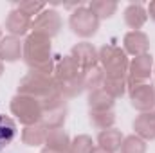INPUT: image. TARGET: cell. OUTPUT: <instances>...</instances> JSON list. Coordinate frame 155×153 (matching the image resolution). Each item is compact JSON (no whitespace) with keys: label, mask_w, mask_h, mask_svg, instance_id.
<instances>
[{"label":"cell","mask_w":155,"mask_h":153,"mask_svg":"<svg viewBox=\"0 0 155 153\" xmlns=\"http://www.w3.org/2000/svg\"><path fill=\"white\" fill-rule=\"evenodd\" d=\"M24 63L27 65L29 72H36L41 76L54 74V58H52V41L51 38L29 33L24 40Z\"/></svg>","instance_id":"6da1fadb"},{"label":"cell","mask_w":155,"mask_h":153,"mask_svg":"<svg viewBox=\"0 0 155 153\" xmlns=\"http://www.w3.org/2000/svg\"><path fill=\"white\" fill-rule=\"evenodd\" d=\"M56 92H60V90H58L54 76H41L36 72H27L18 81V86H16V94L29 96L38 101L47 99L49 96H52Z\"/></svg>","instance_id":"7a4b0ae2"},{"label":"cell","mask_w":155,"mask_h":153,"mask_svg":"<svg viewBox=\"0 0 155 153\" xmlns=\"http://www.w3.org/2000/svg\"><path fill=\"white\" fill-rule=\"evenodd\" d=\"M99 56V67L105 70V76L108 77H126L128 74V54L123 50V47L107 43L97 50Z\"/></svg>","instance_id":"3957f363"},{"label":"cell","mask_w":155,"mask_h":153,"mask_svg":"<svg viewBox=\"0 0 155 153\" xmlns=\"http://www.w3.org/2000/svg\"><path fill=\"white\" fill-rule=\"evenodd\" d=\"M9 110L22 126L40 124L41 115H43V108L38 99L29 97V96H20V94H15L11 97Z\"/></svg>","instance_id":"277c9868"},{"label":"cell","mask_w":155,"mask_h":153,"mask_svg":"<svg viewBox=\"0 0 155 153\" xmlns=\"http://www.w3.org/2000/svg\"><path fill=\"white\" fill-rule=\"evenodd\" d=\"M40 103H41V108H43V115H41L40 124L43 128L56 130V128L65 126V121H67V115H69V106H67V101L61 97L60 92L49 96L47 99H43Z\"/></svg>","instance_id":"5b68a950"},{"label":"cell","mask_w":155,"mask_h":153,"mask_svg":"<svg viewBox=\"0 0 155 153\" xmlns=\"http://www.w3.org/2000/svg\"><path fill=\"white\" fill-rule=\"evenodd\" d=\"M99 24H101V20L87 5H78L76 9L71 13V16H69L71 31L76 34L78 38L83 40V41H87L88 38H92L97 33Z\"/></svg>","instance_id":"8992f818"},{"label":"cell","mask_w":155,"mask_h":153,"mask_svg":"<svg viewBox=\"0 0 155 153\" xmlns=\"http://www.w3.org/2000/svg\"><path fill=\"white\" fill-rule=\"evenodd\" d=\"M63 27V20H61V15L52 9V7H47L40 13L38 16L33 20V27H31V33H38V34H43L47 38H54L60 34Z\"/></svg>","instance_id":"52a82bcc"},{"label":"cell","mask_w":155,"mask_h":153,"mask_svg":"<svg viewBox=\"0 0 155 153\" xmlns=\"http://www.w3.org/2000/svg\"><path fill=\"white\" fill-rule=\"evenodd\" d=\"M128 99L132 108L139 114L155 110V86L152 83H137L128 86Z\"/></svg>","instance_id":"ba28073f"},{"label":"cell","mask_w":155,"mask_h":153,"mask_svg":"<svg viewBox=\"0 0 155 153\" xmlns=\"http://www.w3.org/2000/svg\"><path fill=\"white\" fill-rule=\"evenodd\" d=\"M153 67H155L153 56L150 52L132 58L130 63H128V74H126L128 86L137 85V83H148V79L153 74Z\"/></svg>","instance_id":"9c48e42d"},{"label":"cell","mask_w":155,"mask_h":153,"mask_svg":"<svg viewBox=\"0 0 155 153\" xmlns=\"http://www.w3.org/2000/svg\"><path fill=\"white\" fill-rule=\"evenodd\" d=\"M71 58L76 61L79 70L85 74L90 69L99 65V56H97V49L90 43V41H78L76 45H72L71 49Z\"/></svg>","instance_id":"30bf717a"},{"label":"cell","mask_w":155,"mask_h":153,"mask_svg":"<svg viewBox=\"0 0 155 153\" xmlns=\"http://www.w3.org/2000/svg\"><path fill=\"white\" fill-rule=\"evenodd\" d=\"M5 31L11 34V36H16V38H22V36H27L31 33V27H33V18H29L27 15H24L22 11H18L16 7H13L7 16H5Z\"/></svg>","instance_id":"8fae6325"},{"label":"cell","mask_w":155,"mask_h":153,"mask_svg":"<svg viewBox=\"0 0 155 153\" xmlns=\"http://www.w3.org/2000/svg\"><path fill=\"white\" fill-rule=\"evenodd\" d=\"M123 50L128 56H143L150 52V38L144 31H128L123 36Z\"/></svg>","instance_id":"7c38bea8"},{"label":"cell","mask_w":155,"mask_h":153,"mask_svg":"<svg viewBox=\"0 0 155 153\" xmlns=\"http://www.w3.org/2000/svg\"><path fill=\"white\" fill-rule=\"evenodd\" d=\"M124 25L130 31H141V27L148 22V11L143 2H130L123 11Z\"/></svg>","instance_id":"4fadbf2b"},{"label":"cell","mask_w":155,"mask_h":153,"mask_svg":"<svg viewBox=\"0 0 155 153\" xmlns=\"http://www.w3.org/2000/svg\"><path fill=\"white\" fill-rule=\"evenodd\" d=\"M24 58V41L16 36H4L0 40V61L2 63H15Z\"/></svg>","instance_id":"5bb4252c"},{"label":"cell","mask_w":155,"mask_h":153,"mask_svg":"<svg viewBox=\"0 0 155 153\" xmlns=\"http://www.w3.org/2000/svg\"><path fill=\"white\" fill-rule=\"evenodd\" d=\"M83 74L79 70V67L76 65V61L71 58V54H65V56H60V60L56 61L54 65V79L56 83H67V81H72Z\"/></svg>","instance_id":"9a60e30c"},{"label":"cell","mask_w":155,"mask_h":153,"mask_svg":"<svg viewBox=\"0 0 155 153\" xmlns=\"http://www.w3.org/2000/svg\"><path fill=\"white\" fill-rule=\"evenodd\" d=\"M134 133L143 141H155V110L139 114L132 122Z\"/></svg>","instance_id":"2e32d148"},{"label":"cell","mask_w":155,"mask_h":153,"mask_svg":"<svg viewBox=\"0 0 155 153\" xmlns=\"http://www.w3.org/2000/svg\"><path fill=\"white\" fill-rule=\"evenodd\" d=\"M87 105H88L90 112H108V110H114L116 99L112 96H108L103 88H99V90H94L88 94Z\"/></svg>","instance_id":"e0dca14e"},{"label":"cell","mask_w":155,"mask_h":153,"mask_svg":"<svg viewBox=\"0 0 155 153\" xmlns=\"http://www.w3.org/2000/svg\"><path fill=\"white\" fill-rule=\"evenodd\" d=\"M72 139L69 137V133L63 128H56V130H47V139H45V148L49 150H56L61 153H69Z\"/></svg>","instance_id":"ac0fdd59"},{"label":"cell","mask_w":155,"mask_h":153,"mask_svg":"<svg viewBox=\"0 0 155 153\" xmlns=\"http://www.w3.org/2000/svg\"><path fill=\"white\" fill-rule=\"evenodd\" d=\"M20 139H22V142H24L25 146H29V148H41V146H45L47 128H43L41 124L24 126Z\"/></svg>","instance_id":"d6986e66"},{"label":"cell","mask_w":155,"mask_h":153,"mask_svg":"<svg viewBox=\"0 0 155 153\" xmlns=\"http://www.w3.org/2000/svg\"><path fill=\"white\" fill-rule=\"evenodd\" d=\"M123 139H124L123 132H121V130H117L116 126H114V128H108V130L99 132V133H97L96 142H97V146H99V148H105V150H108V151L116 153V151H119V148H121Z\"/></svg>","instance_id":"ffe728a7"},{"label":"cell","mask_w":155,"mask_h":153,"mask_svg":"<svg viewBox=\"0 0 155 153\" xmlns=\"http://www.w3.org/2000/svg\"><path fill=\"white\" fill-rule=\"evenodd\" d=\"M87 7H88L99 20H108V18H112V16L116 15L119 4H117L116 0H92Z\"/></svg>","instance_id":"44dd1931"},{"label":"cell","mask_w":155,"mask_h":153,"mask_svg":"<svg viewBox=\"0 0 155 153\" xmlns=\"http://www.w3.org/2000/svg\"><path fill=\"white\" fill-rule=\"evenodd\" d=\"M88 122L92 124V128L103 132L108 128H114L116 124V112L108 110V112H90L88 110Z\"/></svg>","instance_id":"7402d4cb"},{"label":"cell","mask_w":155,"mask_h":153,"mask_svg":"<svg viewBox=\"0 0 155 153\" xmlns=\"http://www.w3.org/2000/svg\"><path fill=\"white\" fill-rule=\"evenodd\" d=\"M103 90L112 96L114 99H121L123 96L128 94V81L126 77H105V83H103Z\"/></svg>","instance_id":"603a6c76"},{"label":"cell","mask_w":155,"mask_h":153,"mask_svg":"<svg viewBox=\"0 0 155 153\" xmlns=\"http://www.w3.org/2000/svg\"><path fill=\"white\" fill-rule=\"evenodd\" d=\"M16 137V124L11 117L0 114V150L7 148Z\"/></svg>","instance_id":"cb8c5ba5"},{"label":"cell","mask_w":155,"mask_h":153,"mask_svg":"<svg viewBox=\"0 0 155 153\" xmlns=\"http://www.w3.org/2000/svg\"><path fill=\"white\" fill-rule=\"evenodd\" d=\"M146 150H148V142L137 137L135 133H132L123 139L119 153H146Z\"/></svg>","instance_id":"d4e9b609"},{"label":"cell","mask_w":155,"mask_h":153,"mask_svg":"<svg viewBox=\"0 0 155 153\" xmlns=\"http://www.w3.org/2000/svg\"><path fill=\"white\" fill-rule=\"evenodd\" d=\"M105 70L97 65L94 69H90L88 72H85V90L90 94L94 90H99L103 88V83H105Z\"/></svg>","instance_id":"484cf974"},{"label":"cell","mask_w":155,"mask_h":153,"mask_svg":"<svg viewBox=\"0 0 155 153\" xmlns=\"http://www.w3.org/2000/svg\"><path fill=\"white\" fill-rule=\"evenodd\" d=\"M94 148H96L94 139L90 135H87V133H81V135H76L72 139L69 153H92Z\"/></svg>","instance_id":"4316f807"},{"label":"cell","mask_w":155,"mask_h":153,"mask_svg":"<svg viewBox=\"0 0 155 153\" xmlns=\"http://www.w3.org/2000/svg\"><path fill=\"white\" fill-rule=\"evenodd\" d=\"M16 9L35 20L43 9H47V4L45 2H35V0H24V2H18L16 4Z\"/></svg>","instance_id":"83f0119b"},{"label":"cell","mask_w":155,"mask_h":153,"mask_svg":"<svg viewBox=\"0 0 155 153\" xmlns=\"http://www.w3.org/2000/svg\"><path fill=\"white\" fill-rule=\"evenodd\" d=\"M146 11H148V18H150L152 22H155V0L146 5Z\"/></svg>","instance_id":"f1b7e54d"},{"label":"cell","mask_w":155,"mask_h":153,"mask_svg":"<svg viewBox=\"0 0 155 153\" xmlns=\"http://www.w3.org/2000/svg\"><path fill=\"white\" fill-rule=\"evenodd\" d=\"M92 153H112V151H108V150H105V148H99V146H96V148L92 150Z\"/></svg>","instance_id":"f546056e"},{"label":"cell","mask_w":155,"mask_h":153,"mask_svg":"<svg viewBox=\"0 0 155 153\" xmlns=\"http://www.w3.org/2000/svg\"><path fill=\"white\" fill-rule=\"evenodd\" d=\"M40 153H61V151H56V150H49V148H45V146H43Z\"/></svg>","instance_id":"4dcf8cb0"},{"label":"cell","mask_w":155,"mask_h":153,"mask_svg":"<svg viewBox=\"0 0 155 153\" xmlns=\"http://www.w3.org/2000/svg\"><path fill=\"white\" fill-rule=\"evenodd\" d=\"M4 76V63H2V61H0V77Z\"/></svg>","instance_id":"1f68e13d"},{"label":"cell","mask_w":155,"mask_h":153,"mask_svg":"<svg viewBox=\"0 0 155 153\" xmlns=\"http://www.w3.org/2000/svg\"><path fill=\"white\" fill-rule=\"evenodd\" d=\"M4 38V34H2V29H0V40Z\"/></svg>","instance_id":"d6a6232c"},{"label":"cell","mask_w":155,"mask_h":153,"mask_svg":"<svg viewBox=\"0 0 155 153\" xmlns=\"http://www.w3.org/2000/svg\"><path fill=\"white\" fill-rule=\"evenodd\" d=\"M153 76H155V67H153Z\"/></svg>","instance_id":"836d02e7"}]
</instances>
